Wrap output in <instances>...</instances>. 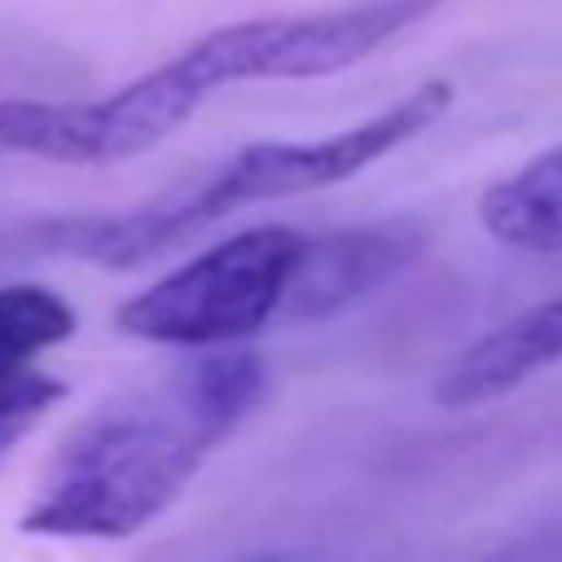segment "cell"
<instances>
[{
	"mask_svg": "<svg viewBox=\"0 0 562 562\" xmlns=\"http://www.w3.org/2000/svg\"><path fill=\"white\" fill-rule=\"evenodd\" d=\"M207 99L183 55L104 99H0V158L109 168L158 148Z\"/></svg>",
	"mask_w": 562,
	"mask_h": 562,
	"instance_id": "5",
	"label": "cell"
},
{
	"mask_svg": "<svg viewBox=\"0 0 562 562\" xmlns=\"http://www.w3.org/2000/svg\"><path fill=\"white\" fill-rule=\"evenodd\" d=\"M425 243H429L425 227L405 223V217L336 227V233H311L286 321L306 326V321L340 316L346 306L366 301L370 291L390 286L409 262H419Z\"/></svg>",
	"mask_w": 562,
	"mask_h": 562,
	"instance_id": "6",
	"label": "cell"
},
{
	"mask_svg": "<svg viewBox=\"0 0 562 562\" xmlns=\"http://www.w3.org/2000/svg\"><path fill=\"white\" fill-rule=\"evenodd\" d=\"M306 237L311 233L286 223L243 227L128 296L114 311V326L148 346H173L193 356L237 350L243 340L286 321Z\"/></svg>",
	"mask_w": 562,
	"mask_h": 562,
	"instance_id": "3",
	"label": "cell"
},
{
	"mask_svg": "<svg viewBox=\"0 0 562 562\" xmlns=\"http://www.w3.org/2000/svg\"><path fill=\"white\" fill-rule=\"evenodd\" d=\"M439 0H356L296 15H252L207 30L183 49L188 69L207 94L237 85H281V79H326L370 59L380 45L405 35Z\"/></svg>",
	"mask_w": 562,
	"mask_h": 562,
	"instance_id": "4",
	"label": "cell"
},
{
	"mask_svg": "<svg viewBox=\"0 0 562 562\" xmlns=\"http://www.w3.org/2000/svg\"><path fill=\"white\" fill-rule=\"evenodd\" d=\"M454 104V85L449 79H425L395 104L375 109L370 119L336 134L316 138H257L243 144L233 158L217 168L183 178V183L164 188L158 198L124 213H85V217H59V223L40 227V243L49 252L79 257L89 267H109V272H134L158 257L178 252L183 243L203 237L223 217L243 213L257 203H281V198L321 193V188L350 183L356 173L375 168L409 138H419L429 124L449 114Z\"/></svg>",
	"mask_w": 562,
	"mask_h": 562,
	"instance_id": "2",
	"label": "cell"
},
{
	"mask_svg": "<svg viewBox=\"0 0 562 562\" xmlns=\"http://www.w3.org/2000/svg\"><path fill=\"white\" fill-rule=\"evenodd\" d=\"M479 223L498 247L533 257L562 252V144L533 154L479 198Z\"/></svg>",
	"mask_w": 562,
	"mask_h": 562,
	"instance_id": "8",
	"label": "cell"
},
{
	"mask_svg": "<svg viewBox=\"0 0 562 562\" xmlns=\"http://www.w3.org/2000/svg\"><path fill=\"white\" fill-rule=\"evenodd\" d=\"M562 366V296L518 311L514 321L494 326L464 346L435 380V400L445 409H479L488 400L514 395L533 375Z\"/></svg>",
	"mask_w": 562,
	"mask_h": 562,
	"instance_id": "7",
	"label": "cell"
},
{
	"mask_svg": "<svg viewBox=\"0 0 562 562\" xmlns=\"http://www.w3.org/2000/svg\"><path fill=\"white\" fill-rule=\"evenodd\" d=\"M252 562H281V558H252Z\"/></svg>",
	"mask_w": 562,
	"mask_h": 562,
	"instance_id": "11",
	"label": "cell"
},
{
	"mask_svg": "<svg viewBox=\"0 0 562 562\" xmlns=\"http://www.w3.org/2000/svg\"><path fill=\"white\" fill-rule=\"evenodd\" d=\"M65 400V380L45 375V370H15L0 375V459Z\"/></svg>",
	"mask_w": 562,
	"mask_h": 562,
	"instance_id": "10",
	"label": "cell"
},
{
	"mask_svg": "<svg viewBox=\"0 0 562 562\" xmlns=\"http://www.w3.org/2000/svg\"><path fill=\"white\" fill-rule=\"evenodd\" d=\"M79 316L59 291L40 281H10L0 286V375L35 370L45 350L65 346L75 336Z\"/></svg>",
	"mask_w": 562,
	"mask_h": 562,
	"instance_id": "9",
	"label": "cell"
},
{
	"mask_svg": "<svg viewBox=\"0 0 562 562\" xmlns=\"http://www.w3.org/2000/svg\"><path fill=\"white\" fill-rule=\"evenodd\" d=\"M262 390L267 366L252 350H198L158 385L109 400L55 449L20 514V533L99 543L144 533L233 439Z\"/></svg>",
	"mask_w": 562,
	"mask_h": 562,
	"instance_id": "1",
	"label": "cell"
}]
</instances>
